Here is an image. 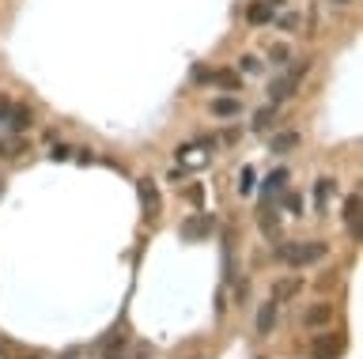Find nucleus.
Segmentation results:
<instances>
[{"label": "nucleus", "mask_w": 363, "mask_h": 359, "mask_svg": "<svg viewBox=\"0 0 363 359\" xmlns=\"http://www.w3.org/2000/svg\"><path fill=\"white\" fill-rule=\"evenodd\" d=\"M277 257L291 268H303V265H314L325 257V242H288V246H277Z\"/></svg>", "instance_id": "nucleus-1"}, {"label": "nucleus", "mask_w": 363, "mask_h": 359, "mask_svg": "<svg viewBox=\"0 0 363 359\" xmlns=\"http://www.w3.org/2000/svg\"><path fill=\"white\" fill-rule=\"evenodd\" d=\"M299 291V280H277L272 284V299H291Z\"/></svg>", "instance_id": "nucleus-13"}, {"label": "nucleus", "mask_w": 363, "mask_h": 359, "mask_svg": "<svg viewBox=\"0 0 363 359\" xmlns=\"http://www.w3.org/2000/svg\"><path fill=\"white\" fill-rule=\"evenodd\" d=\"M140 200H144V212L152 216V212H159V193L152 182H140Z\"/></svg>", "instance_id": "nucleus-11"}, {"label": "nucleus", "mask_w": 363, "mask_h": 359, "mask_svg": "<svg viewBox=\"0 0 363 359\" xmlns=\"http://www.w3.org/2000/svg\"><path fill=\"white\" fill-rule=\"evenodd\" d=\"M269 19H272V8L265 4V0H254V4L246 8V23L250 27H265Z\"/></svg>", "instance_id": "nucleus-7"}, {"label": "nucleus", "mask_w": 363, "mask_h": 359, "mask_svg": "<svg viewBox=\"0 0 363 359\" xmlns=\"http://www.w3.org/2000/svg\"><path fill=\"white\" fill-rule=\"evenodd\" d=\"M295 144H299V137H295V132H284V137L272 140V152H291Z\"/></svg>", "instance_id": "nucleus-18"}, {"label": "nucleus", "mask_w": 363, "mask_h": 359, "mask_svg": "<svg viewBox=\"0 0 363 359\" xmlns=\"http://www.w3.org/2000/svg\"><path fill=\"white\" fill-rule=\"evenodd\" d=\"M193 84H220V87H238V72H216V69H193Z\"/></svg>", "instance_id": "nucleus-5"}, {"label": "nucleus", "mask_w": 363, "mask_h": 359, "mask_svg": "<svg viewBox=\"0 0 363 359\" xmlns=\"http://www.w3.org/2000/svg\"><path fill=\"white\" fill-rule=\"evenodd\" d=\"M265 4H269V8H280V4H284V0H265Z\"/></svg>", "instance_id": "nucleus-24"}, {"label": "nucleus", "mask_w": 363, "mask_h": 359, "mask_svg": "<svg viewBox=\"0 0 363 359\" xmlns=\"http://www.w3.org/2000/svg\"><path fill=\"white\" fill-rule=\"evenodd\" d=\"M272 121H277V103H269V106L257 110V114H254V129H269Z\"/></svg>", "instance_id": "nucleus-12"}, {"label": "nucleus", "mask_w": 363, "mask_h": 359, "mask_svg": "<svg viewBox=\"0 0 363 359\" xmlns=\"http://www.w3.org/2000/svg\"><path fill=\"white\" fill-rule=\"evenodd\" d=\"M269 61H277V64H284V61H291V50H288V46H280V42H277V46L269 50Z\"/></svg>", "instance_id": "nucleus-20"}, {"label": "nucleus", "mask_w": 363, "mask_h": 359, "mask_svg": "<svg viewBox=\"0 0 363 359\" xmlns=\"http://www.w3.org/2000/svg\"><path fill=\"white\" fill-rule=\"evenodd\" d=\"M277 314H280L277 299H269V302H261V307H257V321H254V329H257L261 341H265V336H272V329H277Z\"/></svg>", "instance_id": "nucleus-4"}, {"label": "nucleus", "mask_w": 363, "mask_h": 359, "mask_svg": "<svg viewBox=\"0 0 363 359\" xmlns=\"http://www.w3.org/2000/svg\"><path fill=\"white\" fill-rule=\"evenodd\" d=\"M277 23H280L284 30H299V12H284V16L277 19Z\"/></svg>", "instance_id": "nucleus-21"}, {"label": "nucleus", "mask_w": 363, "mask_h": 359, "mask_svg": "<svg viewBox=\"0 0 363 359\" xmlns=\"http://www.w3.org/2000/svg\"><path fill=\"white\" fill-rule=\"evenodd\" d=\"M345 223H348V231L356 234V227H359V193L345 197Z\"/></svg>", "instance_id": "nucleus-10"}, {"label": "nucleus", "mask_w": 363, "mask_h": 359, "mask_svg": "<svg viewBox=\"0 0 363 359\" xmlns=\"http://www.w3.org/2000/svg\"><path fill=\"white\" fill-rule=\"evenodd\" d=\"M329 318H333V307H329V302H318V307L303 310V325H325Z\"/></svg>", "instance_id": "nucleus-9"}, {"label": "nucleus", "mask_w": 363, "mask_h": 359, "mask_svg": "<svg viewBox=\"0 0 363 359\" xmlns=\"http://www.w3.org/2000/svg\"><path fill=\"white\" fill-rule=\"evenodd\" d=\"M208 227H212V220H208V216H201V220L186 223V227H182V234H186V239H189V234H193V239H197V234H204Z\"/></svg>", "instance_id": "nucleus-15"}, {"label": "nucleus", "mask_w": 363, "mask_h": 359, "mask_svg": "<svg viewBox=\"0 0 363 359\" xmlns=\"http://www.w3.org/2000/svg\"><path fill=\"white\" fill-rule=\"evenodd\" d=\"M8 110H11V98H4V95H0V121L8 118Z\"/></svg>", "instance_id": "nucleus-23"}, {"label": "nucleus", "mask_w": 363, "mask_h": 359, "mask_svg": "<svg viewBox=\"0 0 363 359\" xmlns=\"http://www.w3.org/2000/svg\"><path fill=\"white\" fill-rule=\"evenodd\" d=\"M23 152H27V140H4V144H0V155H11V159L23 155Z\"/></svg>", "instance_id": "nucleus-17"}, {"label": "nucleus", "mask_w": 363, "mask_h": 359, "mask_svg": "<svg viewBox=\"0 0 363 359\" xmlns=\"http://www.w3.org/2000/svg\"><path fill=\"white\" fill-rule=\"evenodd\" d=\"M333 4H352V0H333Z\"/></svg>", "instance_id": "nucleus-25"}, {"label": "nucleus", "mask_w": 363, "mask_h": 359, "mask_svg": "<svg viewBox=\"0 0 363 359\" xmlns=\"http://www.w3.org/2000/svg\"><path fill=\"white\" fill-rule=\"evenodd\" d=\"M250 189H254V171H242V174H238V193H250Z\"/></svg>", "instance_id": "nucleus-22"}, {"label": "nucleus", "mask_w": 363, "mask_h": 359, "mask_svg": "<svg viewBox=\"0 0 363 359\" xmlns=\"http://www.w3.org/2000/svg\"><path fill=\"white\" fill-rule=\"evenodd\" d=\"M208 110H212L216 118H235L238 110H242V103H238V98H231V95H223V98H212Z\"/></svg>", "instance_id": "nucleus-8"}, {"label": "nucleus", "mask_w": 363, "mask_h": 359, "mask_svg": "<svg viewBox=\"0 0 363 359\" xmlns=\"http://www.w3.org/2000/svg\"><path fill=\"white\" fill-rule=\"evenodd\" d=\"M306 69H311V61H295L284 76H277V80L269 84V103H277V106H280V103H288V98L299 91V80L306 76Z\"/></svg>", "instance_id": "nucleus-2"}, {"label": "nucleus", "mask_w": 363, "mask_h": 359, "mask_svg": "<svg viewBox=\"0 0 363 359\" xmlns=\"http://www.w3.org/2000/svg\"><path fill=\"white\" fill-rule=\"evenodd\" d=\"M238 72H242V76H257L261 72V61L254 57V53H246V57H238Z\"/></svg>", "instance_id": "nucleus-16"}, {"label": "nucleus", "mask_w": 363, "mask_h": 359, "mask_svg": "<svg viewBox=\"0 0 363 359\" xmlns=\"http://www.w3.org/2000/svg\"><path fill=\"white\" fill-rule=\"evenodd\" d=\"M314 359H337V355H345V333H322L314 341Z\"/></svg>", "instance_id": "nucleus-3"}, {"label": "nucleus", "mask_w": 363, "mask_h": 359, "mask_svg": "<svg viewBox=\"0 0 363 359\" xmlns=\"http://www.w3.org/2000/svg\"><path fill=\"white\" fill-rule=\"evenodd\" d=\"M284 182H288V171H272L269 182H265V197H277L280 189H284Z\"/></svg>", "instance_id": "nucleus-14"}, {"label": "nucleus", "mask_w": 363, "mask_h": 359, "mask_svg": "<svg viewBox=\"0 0 363 359\" xmlns=\"http://www.w3.org/2000/svg\"><path fill=\"white\" fill-rule=\"evenodd\" d=\"M4 125L11 129V132H27L30 125H34V114L27 106H16L11 103V110H8V118H4Z\"/></svg>", "instance_id": "nucleus-6"}, {"label": "nucleus", "mask_w": 363, "mask_h": 359, "mask_svg": "<svg viewBox=\"0 0 363 359\" xmlns=\"http://www.w3.org/2000/svg\"><path fill=\"white\" fill-rule=\"evenodd\" d=\"M329 193H333V182H329V178H322V182H318V189H314V200H318V208H325Z\"/></svg>", "instance_id": "nucleus-19"}]
</instances>
